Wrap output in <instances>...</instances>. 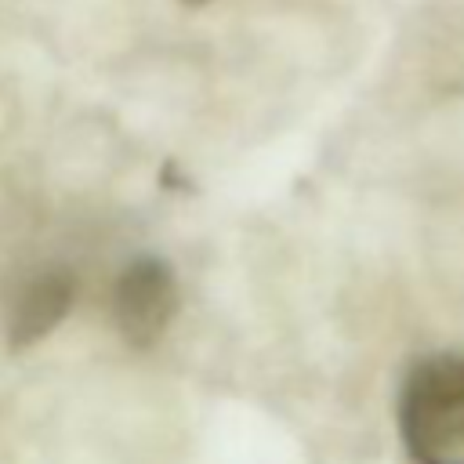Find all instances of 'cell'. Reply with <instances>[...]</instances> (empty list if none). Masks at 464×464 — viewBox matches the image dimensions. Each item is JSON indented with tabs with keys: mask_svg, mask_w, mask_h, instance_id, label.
Wrapping results in <instances>:
<instances>
[{
	"mask_svg": "<svg viewBox=\"0 0 464 464\" xmlns=\"http://www.w3.org/2000/svg\"><path fill=\"white\" fill-rule=\"evenodd\" d=\"M395 417L417 464H464V355L420 359L399 388Z\"/></svg>",
	"mask_w": 464,
	"mask_h": 464,
	"instance_id": "cell-1",
	"label": "cell"
},
{
	"mask_svg": "<svg viewBox=\"0 0 464 464\" xmlns=\"http://www.w3.org/2000/svg\"><path fill=\"white\" fill-rule=\"evenodd\" d=\"M178 312V279L163 257H134L112 283V319L127 344L149 348Z\"/></svg>",
	"mask_w": 464,
	"mask_h": 464,
	"instance_id": "cell-2",
	"label": "cell"
},
{
	"mask_svg": "<svg viewBox=\"0 0 464 464\" xmlns=\"http://www.w3.org/2000/svg\"><path fill=\"white\" fill-rule=\"evenodd\" d=\"M72 297H76V279L65 268L33 272L14 290V301H11V312H7L11 344L25 348V344L47 337L65 319V312L72 308Z\"/></svg>",
	"mask_w": 464,
	"mask_h": 464,
	"instance_id": "cell-3",
	"label": "cell"
},
{
	"mask_svg": "<svg viewBox=\"0 0 464 464\" xmlns=\"http://www.w3.org/2000/svg\"><path fill=\"white\" fill-rule=\"evenodd\" d=\"M185 4H207V0H185Z\"/></svg>",
	"mask_w": 464,
	"mask_h": 464,
	"instance_id": "cell-4",
	"label": "cell"
}]
</instances>
